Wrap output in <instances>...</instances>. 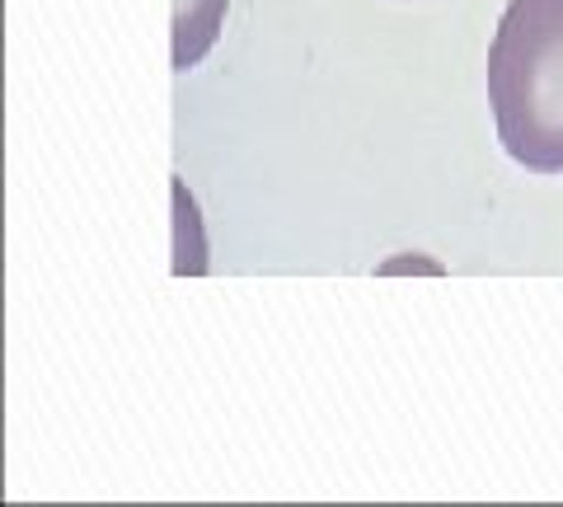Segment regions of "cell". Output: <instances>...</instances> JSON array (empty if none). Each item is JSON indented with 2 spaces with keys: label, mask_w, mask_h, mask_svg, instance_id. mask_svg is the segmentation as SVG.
Instances as JSON below:
<instances>
[{
  "label": "cell",
  "mask_w": 563,
  "mask_h": 507,
  "mask_svg": "<svg viewBox=\"0 0 563 507\" xmlns=\"http://www.w3.org/2000/svg\"><path fill=\"white\" fill-rule=\"evenodd\" d=\"M498 142L531 174H563V0H507L488 47Z\"/></svg>",
  "instance_id": "6da1fadb"
},
{
  "label": "cell",
  "mask_w": 563,
  "mask_h": 507,
  "mask_svg": "<svg viewBox=\"0 0 563 507\" xmlns=\"http://www.w3.org/2000/svg\"><path fill=\"white\" fill-rule=\"evenodd\" d=\"M231 0H174V71L198 66L221 38Z\"/></svg>",
  "instance_id": "7a4b0ae2"
}]
</instances>
